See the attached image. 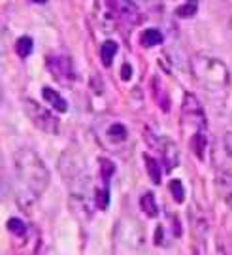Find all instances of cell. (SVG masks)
Returning a JSON list of instances; mask_svg holds the SVG:
<instances>
[{
    "mask_svg": "<svg viewBox=\"0 0 232 255\" xmlns=\"http://www.w3.org/2000/svg\"><path fill=\"white\" fill-rule=\"evenodd\" d=\"M116 240L117 244H126L128 252L136 250L143 240V231L140 227V223L132 218L119 221V225L116 229Z\"/></svg>",
    "mask_w": 232,
    "mask_h": 255,
    "instance_id": "obj_5",
    "label": "cell"
},
{
    "mask_svg": "<svg viewBox=\"0 0 232 255\" xmlns=\"http://www.w3.org/2000/svg\"><path fill=\"white\" fill-rule=\"evenodd\" d=\"M47 68L59 82L68 83L74 80V66H72L70 57L64 55H49L47 57Z\"/></svg>",
    "mask_w": 232,
    "mask_h": 255,
    "instance_id": "obj_6",
    "label": "cell"
},
{
    "mask_svg": "<svg viewBox=\"0 0 232 255\" xmlns=\"http://www.w3.org/2000/svg\"><path fill=\"white\" fill-rule=\"evenodd\" d=\"M143 159H145V163H147V172H149V176H151V180L155 183H159V182H161V170H159V163H157L153 157H149V155H145Z\"/></svg>",
    "mask_w": 232,
    "mask_h": 255,
    "instance_id": "obj_15",
    "label": "cell"
},
{
    "mask_svg": "<svg viewBox=\"0 0 232 255\" xmlns=\"http://www.w3.org/2000/svg\"><path fill=\"white\" fill-rule=\"evenodd\" d=\"M223 147L225 151H227V155L232 159V132H227L223 136Z\"/></svg>",
    "mask_w": 232,
    "mask_h": 255,
    "instance_id": "obj_18",
    "label": "cell"
},
{
    "mask_svg": "<svg viewBox=\"0 0 232 255\" xmlns=\"http://www.w3.org/2000/svg\"><path fill=\"white\" fill-rule=\"evenodd\" d=\"M13 185L19 206L30 208L49 185V170L44 159L30 147H19L13 153Z\"/></svg>",
    "mask_w": 232,
    "mask_h": 255,
    "instance_id": "obj_1",
    "label": "cell"
},
{
    "mask_svg": "<svg viewBox=\"0 0 232 255\" xmlns=\"http://www.w3.org/2000/svg\"><path fill=\"white\" fill-rule=\"evenodd\" d=\"M191 74L195 82L210 95H223L231 87V70L229 66L208 53H197L191 57Z\"/></svg>",
    "mask_w": 232,
    "mask_h": 255,
    "instance_id": "obj_2",
    "label": "cell"
},
{
    "mask_svg": "<svg viewBox=\"0 0 232 255\" xmlns=\"http://www.w3.org/2000/svg\"><path fill=\"white\" fill-rule=\"evenodd\" d=\"M128 2H132L134 6H153V4H157L161 0H128Z\"/></svg>",
    "mask_w": 232,
    "mask_h": 255,
    "instance_id": "obj_19",
    "label": "cell"
},
{
    "mask_svg": "<svg viewBox=\"0 0 232 255\" xmlns=\"http://www.w3.org/2000/svg\"><path fill=\"white\" fill-rule=\"evenodd\" d=\"M181 121H183V127L191 128L193 136L204 132L206 128V114L202 104L198 101L195 95H185L183 97V104H181Z\"/></svg>",
    "mask_w": 232,
    "mask_h": 255,
    "instance_id": "obj_3",
    "label": "cell"
},
{
    "mask_svg": "<svg viewBox=\"0 0 232 255\" xmlns=\"http://www.w3.org/2000/svg\"><path fill=\"white\" fill-rule=\"evenodd\" d=\"M140 42H142V46H145V47L159 46V44L162 42V32L159 30V28H147V30H143L142 32Z\"/></svg>",
    "mask_w": 232,
    "mask_h": 255,
    "instance_id": "obj_10",
    "label": "cell"
},
{
    "mask_svg": "<svg viewBox=\"0 0 232 255\" xmlns=\"http://www.w3.org/2000/svg\"><path fill=\"white\" fill-rule=\"evenodd\" d=\"M170 193L176 199V202H183V199H185V189H183V183L179 182V180H172L170 182Z\"/></svg>",
    "mask_w": 232,
    "mask_h": 255,
    "instance_id": "obj_16",
    "label": "cell"
},
{
    "mask_svg": "<svg viewBox=\"0 0 232 255\" xmlns=\"http://www.w3.org/2000/svg\"><path fill=\"white\" fill-rule=\"evenodd\" d=\"M6 227H8V231L11 233V235H15V237H23L25 233H27V225L21 221L19 218H11L8 219V223H6Z\"/></svg>",
    "mask_w": 232,
    "mask_h": 255,
    "instance_id": "obj_14",
    "label": "cell"
},
{
    "mask_svg": "<svg viewBox=\"0 0 232 255\" xmlns=\"http://www.w3.org/2000/svg\"><path fill=\"white\" fill-rule=\"evenodd\" d=\"M32 38H28V36H21L15 42V53L21 57V59H27L28 55L32 53Z\"/></svg>",
    "mask_w": 232,
    "mask_h": 255,
    "instance_id": "obj_12",
    "label": "cell"
},
{
    "mask_svg": "<svg viewBox=\"0 0 232 255\" xmlns=\"http://www.w3.org/2000/svg\"><path fill=\"white\" fill-rule=\"evenodd\" d=\"M106 136L114 142V144H123L126 138H128V130L123 123H114L110 125L106 130Z\"/></svg>",
    "mask_w": 232,
    "mask_h": 255,
    "instance_id": "obj_9",
    "label": "cell"
},
{
    "mask_svg": "<svg viewBox=\"0 0 232 255\" xmlns=\"http://www.w3.org/2000/svg\"><path fill=\"white\" fill-rule=\"evenodd\" d=\"M23 108L27 112L28 119H30L40 130L49 132V134L59 132V119L55 118L49 110H45L44 106H40V104L36 101H32V99H25V101H23Z\"/></svg>",
    "mask_w": 232,
    "mask_h": 255,
    "instance_id": "obj_4",
    "label": "cell"
},
{
    "mask_svg": "<svg viewBox=\"0 0 232 255\" xmlns=\"http://www.w3.org/2000/svg\"><path fill=\"white\" fill-rule=\"evenodd\" d=\"M32 2H36V4H38V2H40V4H44L45 0H32Z\"/></svg>",
    "mask_w": 232,
    "mask_h": 255,
    "instance_id": "obj_21",
    "label": "cell"
},
{
    "mask_svg": "<svg viewBox=\"0 0 232 255\" xmlns=\"http://www.w3.org/2000/svg\"><path fill=\"white\" fill-rule=\"evenodd\" d=\"M197 11H198V0H187L185 4H181L176 9V13H178L179 17H193V15H197Z\"/></svg>",
    "mask_w": 232,
    "mask_h": 255,
    "instance_id": "obj_13",
    "label": "cell"
},
{
    "mask_svg": "<svg viewBox=\"0 0 232 255\" xmlns=\"http://www.w3.org/2000/svg\"><path fill=\"white\" fill-rule=\"evenodd\" d=\"M227 36H229V42H231V47H232V21L229 23V27H227Z\"/></svg>",
    "mask_w": 232,
    "mask_h": 255,
    "instance_id": "obj_20",
    "label": "cell"
},
{
    "mask_svg": "<svg viewBox=\"0 0 232 255\" xmlns=\"http://www.w3.org/2000/svg\"><path fill=\"white\" fill-rule=\"evenodd\" d=\"M116 53H117V44L114 40H106V42L100 46V59H102L104 66H110V64H112Z\"/></svg>",
    "mask_w": 232,
    "mask_h": 255,
    "instance_id": "obj_11",
    "label": "cell"
},
{
    "mask_svg": "<svg viewBox=\"0 0 232 255\" xmlns=\"http://www.w3.org/2000/svg\"><path fill=\"white\" fill-rule=\"evenodd\" d=\"M100 164H102V178H104V182L108 183V180H110V176L114 174V163L112 161H108V159H100Z\"/></svg>",
    "mask_w": 232,
    "mask_h": 255,
    "instance_id": "obj_17",
    "label": "cell"
},
{
    "mask_svg": "<svg viewBox=\"0 0 232 255\" xmlns=\"http://www.w3.org/2000/svg\"><path fill=\"white\" fill-rule=\"evenodd\" d=\"M42 97L45 99V102H47V104H51V106H53L57 112H61V114L68 110V104H66V101H64L63 97H61L57 91H53L51 87H44V89H42Z\"/></svg>",
    "mask_w": 232,
    "mask_h": 255,
    "instance_id": "obj_7",
    "label": "cell"
},
{
    "mask_svg": "<svg viewBox=\"0 0 232 255\" xmlns=\"http://www.w3.org/2000/svg\"><path fill=\"white\" fill-rule=\"evenodd\" d=\"M140 208L145 212L147 218H157L159 216V206H157V201H155V195L153 193H143L140 197Z\"/></svg>",
    "mask_w": 232,
    "mask_h": 255,
    "instance_id": "obj_8",
    "label": "cell"
}]
</instances>
